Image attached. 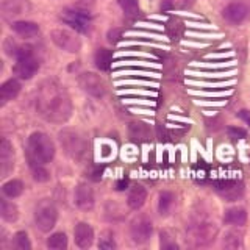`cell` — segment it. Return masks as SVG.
Masks as SVG:
<instances>
[{
    "instance_id": "6",
    "label": "cell",
    "mask_w": 250,
    "mask_h": 250,
    "mask_svg": "<svg viewBox=\"0 0 250 250\" xmlns=\"http://www.w3.org/2000/svg\"><path fill=\"white\" fill-rule=\"evenodd\" d=\"M50 38L55 45H58L61 50L69 52V53H77L82 49V41L75 33L64 28H57L52 30Z\"/></svg>"
},
{
    "instance_id": "31",
    "label": "cell",
    "mask_w": 250,
    "mask_h": 250,
    "mask_svg": "<svg viewBox=\"0 0 250 250\" xmlns=\"http://www.w3.org/2000/svg\"><path fill=\"white\" fill-rule=\"evenodd\" d=\"M14 247L18 250H30L31 244L25 231H18L14 234Z\"/></svg>"
},
{
    "instance_id": "9",
    "label": "cell",
    "mask_w": 250,
    "mask_h": 250,
    "mask_svg": "<svg viewBox=\"0 0 250 250\" xmlns=\"http://www.w3.org/2000/svg\"><path fill=\"white\" fill-rule=\"evenodd\" d=\"M153 224L147 217H136L130 224V236L136 244H144L152 238Z\"/></svg>"
},
{
    "instance_id": "8",
    "label": "cell",
    "mask_w": 250,
    "mask_h": 250,
    "mask_svg": "<svg viewBox=\"0 0 250 250\" xmlns=\"http://www.w3.org/2000/svg\"><path fill=\"white\" fill-rule=\"evenodd\" d=\"M78 84L82 86V89L84 92H88L92 97H104L106 92V86L104 80L100 78V75L94 74V72H83L78 77Z\"/></svg>"
},
{
    "instance_id": "19",
    "label": "cell",
    "mask_w": 250,
    "mask_h": 250,
    "mask_svg": "<svg viewBox=\"0 0 250 250\" xmlns=\"http://www.w3.org/2000/svg\"><path fill=\"white\" fill-rule=\"evenodd\" d=\"M19 92H21V83L18 80L11 78V80L5 82L2 86H0V100H2V105L16 99Z\"/></svg>"
},
{
    "instance_id": "35",
    "label": "cell",
    "mask_w": 250,
    "mask_h": 250,
    "mask_svg": "<svg viewBox=\"0 0 250 250\" xmlns=\"http://www.w3.org/2000/svg\"><path fill=\"white\" fill-rule=\"evenodd\" d=\"M229 136L233 138V139H244L247 136L246 130H242L239 127H230L229 128Z\"/></svg>"
},
{
    "instance_id": "10",
    "label": "cell",
    "mask_w": 250,
    "mask_h": 250,
    "mask_svg": "<svg viewBox=\"0 0 250 250\" xmlns=\"http://www.w3.org/2000/svg\"><path fill=\"white\" fill-rule=\"evenodd\" d=\"M250 14L249 6L244 2H231L229 3L222 11V16L227 22L233 23V25H238V23H242Z\"/></svg>"
},
{
    "instance_id": "40",
    "label": "cell",
    "mask_w": 250,
    "mask_h": 250,
    "mask_svg": "<svg viewBox=\"0 0 250 250\" xmlns=\"http://www.w3.org/2000/svg\"><path fill=\"white\" fill-rule=\"evenodd\" d=\"M238 116L241 117L242 121L250 125V111H247V109H241V111L238 113Z\"/></svg>"
},
{
    "instance_id": "17",
    "label": "cell",
    "mask_w": 250,
    "mask_h": 250,
    "mask_svg": "<svg viewBox=\"0 0 250 250\" xmlns=\"http://www.w3.org/2000/svg\"><path fill=\"white\" fill-rule=\"evenodd\" d=\"M11 30L18 36L23 39H30V38H35L39 33V25L30 21H18L11 25Z\"/></svg>"
},
{
    "instance_id": "24",
    "label": "cell",
    "mask_w": 250,
    "mask_h": 250,
    "mask_svg": "<svg viewBox=\"0 0 250 250\" xmlns=\"http://www.w3.org/2000/svg\"><path fill=\"white\" fill-rule=\"evenodd\" d=\"M94 61H96V66L100 70H108L111 67V61H113V52L108 49H99L96 52V57H94Z\"/></svg>"
},
{
    "instance_id": "37",
    "label": "cell",
    "mask_w": 250,
    "mask_h": 250,
    "mask_svg": "<svg viewBox=\"0 0 250 250\" xmlns=\"http://www.w3.org/2000/svg\"><path fill=\"white\" fill-rule=\"evenodd\" d=\"M100 177H102V169L100 167H96V169H92V170H89V178L91 180H100Z\"/></svg>"
},
{
    "instance_id": "26",
    "label": "cell",
    "mask_w": 250,
    "mask_h": 250,
    "mask_svg": "<svg viewBox=\"0 0 250 250\" xmlns=\"http://www.w3.org/2000/svg\"><path fill=\"white\" fill-rule=\"evenodd\" d=\"M2 191L8 199H16L19 197L23 191V185L21 180H10L2 186Z\"/></svg>"
},
{
    "instance_id": "34",
    "label": "cell",
    "mask_w": 250,
    "mask_h": 250,
    "mask_svg": "<svg viewBox=\"0 0 250 250\" xmlns=\"http://www.w3.org/2000/svg\"><path fill=\"white\" fill-rule=\"evenodd\" d=\"M160 244H161V247L163 249H178V244L175 241H172L170 239V236L167 233H161V241H160Z\"/></svg>"
},
{
    "instance_id": "15",
    "label": "cell",
    "mask_w": 250,
    "mask_h": 250,
    "mask_svg": "<svg viewBox=\"0 0 250 250\" xmlns=\"http://www.w3.org/2000/svg\"><path fill=\"white\" fill-rule=\"evenodd\" d=\"M14 152H13V146L10 144V141L6 138H2V143H0V166H2V177H6L10 174V170L14 166Z\"/></svg>"
},
{
    "instance_id": "2",
    "label": "cell",
    "mask_w": 250,
    "mask_h": 250,
    "mask_svg": "<svg viewBox=\"0 0 250 250\" xmlns=\"http://www.w3.org/2000/svg\"><path fill=\"white\" fill-rule=\"evenodd\" d=\"M28 161L47 164L53 160L55 156V144L53 141L42 131L31 133L28 138Z\"/></svg>"
},
{
    "instance_id": "29",
    "label": "cell",
    "mask_w": 250,
    "mask_h": 250,
    "mask_svg": "<svg viewBox=\"0 0 250 250\" xmlns=\"http://www.w3.org/2000/svg\"><path fill=\"white\" fill-rule=\"evenodd\" d=\"M224 247L227 249H241L242 247V234L238 231H229L224 238Z\"/></svg>"
},
{
    "instance_id": "20",
    "label": "cell",
    "mask_w": 250,
    "mask_h": 250,
    "mask_svg": "<svg viewBox=\"0 0 250 250\" xmlns=\"http://www.w3.org/2000/svg\"><path fill=\"white\" fill-rule=\"evenodd\" d=\"M224 222L225 224H230V225H238L242 227L247 222V211L244 208H230L225 211V216H224Z\"/></svg>"
},
{
    "instance_id": "36",
    "label": "cell",
    "mask_w": 250,
    "mask_h": 250,
    "mask_svg": "<svg viewBox=\"0 0 250 250\" xmlns=\"http://www.w3.org/2000/svg\"><path fill=\"white\" fill-rule=\"evenodd\" d=\"M121 33H122V30H121V28H114V30H111V31L108 33V41L111 42V44H116L117 41H119Z\"/></svg>"
},
{
    "instance_id": "4",
    "label": "cell",
    "mask_w": 250,
    "mask_h": 250,
    "mask_svg": "<svg viewBox=\"0 0 250 250\" xmlns=\"http://www.w3.org/2000/svg\"><path fill=\"white\" fill-rule=\"evenodd\" d=\"M61 21L78 33H84L89 30L92 16L88 10H83V8H66L61 11Z\"/></svg>"
},
{
    "instance_id": "3",
    "label": "cell",
    "mask_w": 250,
    "mask_h": 250,
    "mask_svg": "<svg viewBox=\"0 0 250 250\" xmlns=\"http://www.w3.org/2000/svg\"><path fill=\"white\" fill-rule=\"evenodd\" d=\"M60 143H61L62 148H64V152L70 156V158L77 160V161H82L86 156V152H88V144H86L83 136H80L77 131H72V130L61 131Z\"/></svg>"
},
{
    "instance_id": "30",
    "label": "cell",
    "mask_w": 250,
    "mask_h": 250,
    "mask_svg": "<svg viewBox=\"0 0 250 250\" xmlns=\"http://www.w3.org/2000/svg\"><path fill=\"white\" fill-rule=\"evenodd\" d=\"M122 11L127 16H136L139 13V2L138 0H117Z\"/></svg>"
},
{
    "instance_id": "18",
    "label": "cell",
    "mask_w": 250,
    "mask_h": 250,
    "mask_svg": "<svg viewBox=\"0 0 250 250\" xmlns=\"http://www.w3.org/2000/svg\"><path fill=\"white\" fill-rule=\"evenodd\" d=\"M146 200H147V191H146V188L141 186V185H136V186H133L131 189H130V192H128L127 205L131 209H139L146 203Z\"/></svg>"
},
{
    "instance_id": "32",
    "label": "cell",
    "mask_w": 250,
    "mask_h": 250,
    "mask_svg": "<svg viewBox=\"0 0 250 250\" xmlns=\"http://www.w3.org/2000/svg\"><path fill=\"white\" fill-rule=\"evenodd\" d=\"M99 249H104V250H113L116 249V241L111 231H105L104 234L100 236L99 239Z\"/></svg>"
},
{
    "instance_id": "33",
    "label": "cell",
    "mask_w": 250,
    "mask_h": 250,
    "mask_svg": "<svg viewBox=\"0 0 250 250\" xmlns=\"http://www.w3.org/2000/svg\"><path fill=\"white\" fill-rule=\"evenodd\" d=\"M195 0H164L161 8L167 10V8H189L194 5Z\"/></svg>"
},
{
    "instance_id": "5",
    "label": "cell",
    "mask_w": 250,
    "mask_h": 250,
    "mask_svg": "<svg viewBox=\"0 0 250 250\" xmlns=\"http://www.w3.org/2000/svg\"><path fill=\"white\" fill-rule=\"evenodd\" d=\"M191 239L195 246H208L217 236V227L214 222L209 221H199L189 229Z\"/></svg>"
},
{
    "instance_id": "39",
    "label": "cell",
    "mask_w": 250,
    "mask_h": 250,
    "mask_svg": "<svg viewBox=\"0 0 250 250\" xmlns=\"http://www.w3.org/2000/svg\"><path fill=\"white\" fill-rule=\"evenodd\" d=\"M113 153V148H111V146H108V144H104L102 146V156L104 158H108L109 155Z\"/></svg>"
},
{
    "instance_id": "28",
    "label": "cell",
    "mask_w": 250,
    "mask_h": 250,
    "mask_svg": "<svg viewBox=\"0 0 250 250\" xmlns=\"http://www.w3.org/2000/svg\"><path fill=\"white\" fill-rule=\"evenodd\" d=\"M47 247L53 250H64L67 247V236L62 231L53 233L52 236L47 239Z\"/></svg>"
},
{
    "instance_id": "23",
    "label": "cell",
    "mask_w": 250,
    "mask_h": 250,
    "mask_svg": "<svg viewBox=\"0 0 250 250\" xmlns=\"http://www.w3.org/2000/svg\"><path fill=\"white\" fill-rule=\"evenodd\" d=\"M0 214H2V219L6 222H16L19 217V209L14 205L13 202L8 200H2L0 202Z\"/></svg>"
},
{
    "instance_id": "38",
    "label": "cell",
    "mask_w": 250,
    "mask_h": 250,
    "mask_svg": "<svg viewBox=\"0 0 250 250\" xmlns=\"http://www.w3.org/2000/svg\"><path fill=\"white\" fill-rule=\"evenodd\" d=\"M127 186H128V180L122 178V180H119V182L116 183V189L117 191H124V189H127Z\"/></svg>"
},
{
    "instance_id": "7",
    "label": "cell",
    "mask_w": 250,
    "mask_h": 250,
    "mask_svg": "<svg viewBox=\"0 0 250 250\" xmlns=\"http://www.w3.org/2000/svg\"><path fill=\"white\" fill-rule=\"evenodd\" d=\"M57 221H58V211L50 202H42L41 205L36 208L35 222L41 231L44 233L50 231L55 227V224H57Z\"/></svg>"
},
{
    "instance_id": "21",
    "label": "cell",
    "mask_w": 250,
    "mask_h": 250,
    "mask_svg": "<svg viewBox=\"0 0 250 250\" xmlns=\"http://www.w3.org/2000/svg\"><path fill=\"white\" fill-rule=\"evenodd\" d=\"M128 133L133 141H139V143H144V141L150 138V130L144 122H131L128 127Z\"/></svg>"
},
{
    "instance_id": "11",
    "label": "cell",
    "mask_w": 250,
    "mask_h": 250,
    "mask_svg": "<svg viewBox=\"0 0 250 250\" xmlns=\"http://www.w3.org/2000/svg\"><path fill=\"white\" fill-rule=\"evenodd\" d=\"M39 69V61L33 57H27L22 60H16V64L13 66L14 75L21 80H30Z\"/></svg>"
},
{
    "instance_id": "25",
    "label": "cell",
    "mask_w": 250,
    "mask_h": 250,
    "mask_svg": "<svg viewBox=\"0 0 250 250\" xmlns=\"http://www.w3.org/2000/svg\"><path fill=\"white\" fill-rule=\"evenodd\" d=\"M174 202H175V197L174 194L169 192V191H163L160 194V199H158V211L161 216H167L170 213L172 207H174Z\"/></svg>"
},
{
    "instance_id": "27",
    "label": "cell",
    "mask_w": 250,
    "mask_h": 250,
    "mask_svg": "<svg viewBox=\"0 0 250 250\" xmlns=\"http://www.w3.org/2000/svg\"><path fill=\"white\" fill-rule=\"evenodd\" d=\"M30 167H31V175H33V178L36 180L38 183H44V182H47V180L50 178L49 170L44 167V164L30 161Z\"/></svg>"
},
{
    "instance_id": "22",
    "label": "cell",
    "mask_w": 250,
    "mask_h": 250,
    "mask_svg": "<svg viewBox=\"0 0 250 250\" xmlns=\"http://www.w3.org/2000/svg\"><path fill=\"white\" fill-rule=\"evenodd\" d=\"M25 0H3L2 2V11L5 16H19L27 11Z\"/></svg>"
},
{
    "instance_id": "14",
    "label": "cell",
    "mask_w": 250,
    "mask_h": 250,
    "mask_svg": "<svg viewBox=\"0 0 250 250\" xmlns=\"http://www.w3.org/2000/svg\"><path fill=\"white\" fill-rule=\"evenodd\" d=\"M74 239H75L77 247H80V249L91 247L94 241V230L91 229V225L86 222L77 224L74 230Z\"/></svg>"
},
{
    "instance_id": "13",
    "label": "cell",
    "mask_w": 250,
    "mask_h": 250,
    "mask_svg": "<svg viewBox=\"0 0 250 250\" xmlns=\"http://www.w3.org/2000/svg\"><path fill=\"white\" fill-rule=\"evenodd\" d=\"M3 49H5L6 55H10V57H13L16 60L33 57V47L28 45V44H19L18 41H14L13 38L6 39L5 44H3Z\"/></svg>"
},
{
    "instance_id": "1",
    "label": "cell",
    "mask_w": 250,
    "mask_h": 250,
    "mask_svg": "<svg viewBox=\"0 0 250 250\" xmlns=\"http://www.w3.org/2000/svg\"><path fill=\"white\" fill-rule=\"evenodd\" d=\"M38 114L47 122L64 124L72 114V102L62 86L55 80H45L39 84L36 94Z\"/></svg>"
},
{
    "instance_id": "12",
    "label": "cell",
    "mask_w": 250,
    "mask_h": 250,
    "mask_svg": "<svg viewBox=\"0 0 250 250\" xmlns=\"http://www.w3.org/2000/svg\"><path fill=\"white\" fill-rule=\"evenodd\" d=\"M216 189L225 200L234 202V200H238L242 194H244V185L239 183V182H231V180H227V182L217 183Z\"/></svg>"
},
{
    "instance_id": "16",
    "label": "cell",
    "mask_w": 250,
    "mask_h": 250,
    "mask_svg": "<svg viewBox=\"0 0 250 250\" xmlns=\"http://www.w3.org/2000/svg\"><path fill=\"white\" fill-rule=\"evenodd\" d=\"M94 192L88 185H78L75 188V205L83 209L89 211L94 208Z\"/></svg>"
}]
</instances>
